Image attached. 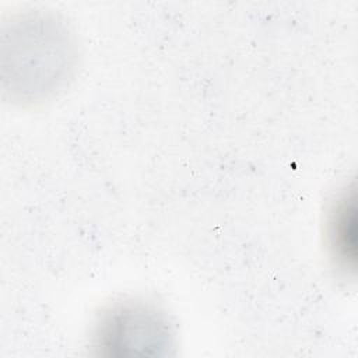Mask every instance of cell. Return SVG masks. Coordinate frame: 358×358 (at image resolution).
Listing matches in <instances>:
<instances>
[{
    "label": "cell",
    "instance_id": "6da1fadb",
    "mask_svg": "<svg viewBox=\"0 0 358 358\" xmlns=\"http://www.w3.org/2000/svg\"><path fill=\"white\" fill-rule=\"evenodd\" d=\"M99 337L105 347H164L169 331L164 316L143 303H120L101 320Z\"/></svg>",
    "mask_w": 358,
    "mask_h": 358
},
{
    "label": "cell",
    "instance_id": "7a4b0ae2",
    "mask_svg": "<svg viewBox=\"0 0 358 358\" xmlns=\"http://www.w3.org/2000/svg\"><path fill=\"white\" fill-rule=\"evenodd\" d=\"M327 239L336 264L347 271L355 263V200L344 192L334 201L327 221Z\"/></svg>",
    "mask_w": 358,
    "mask_h": 358
}]
</instances>
